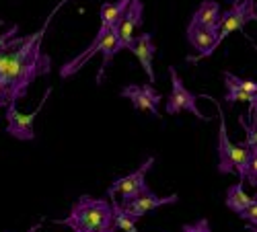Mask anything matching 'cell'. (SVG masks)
<instances>
[{
    "label": "cell",
    "instance_id": "603a6c76",
    "mask_svg": "<svg viewBox=\"0 0 257 232\" xmlns=\"http://www.w3.org/2000/svg\"><path fill=\"white\" fill-rule=\"evenodd\" d=\"M239 218H243L247 226H257V203H251L245 212L239 214Z\"/></svg>",
    "mask_w": 257,
    "mask_h": 232
},
{
    "label": "cell",
    "instance_id": "484cf974",
    "mask_svg": "<svg viewBox=\"0 0 257 232\" xmlns=\"http://www.w3.org/2000/svg\"><path fill=\"white\" fill-rule=\"evenodd\" d=\"M249 228V232H257V226H247Z\"/></svg>",
    "mask_w": 257,
    "mask_h": 232
},
{
    "label": "cell",
    "instance_id": "4316f807",
    "mask_svg": "<svg viewBox=\"0 0 257 232\" xmlns=\"http://www.w3.org/2000/svg\"><path fill=\"white\" fill-rule=\"evenodd\" d=\"M253 203H257V187H255V195H253Z\"/></svg>",
    "mask_w": 257,
    "mask_h": 232
},
{
    "label": "cell",
    "instance_id": "44dd1931",
    "mask_svg": "<svg viewBox=\"0 0 257 232\" xmlns=\"http://www.w3.org/2000/svg\"><path fill=\"white\" fill-rule=\"evenodd\" d=\"M253 154H251V162L247 166V173H245V181L251 185V187H257V148H251Z\"/></svg>",
    "mask_w": 257,
    "mask_h": 232
},
{
    "label": "cell",
    "instance_id": "ba28073f",
    "mask_svg": "<svg viewBox=\"0 0 257 232\" xmlns=\"http://www.w3.org/2000/svg\"><path fill=\"white\" fill-rule=\"evenodd\" d=\"M187 41H189L191 48L198 50V56H187L185 58L187 64H196V62H200L204 58H210L214 54V50L218 48L216 29H208L204 25L191 23V21L187 25Z\"/></svg>",
    "mask_w": 257,
    "mask_h": 232
},
{
    "label": "cell",
    "instance_id": "30bf717a",
    "mask_svg": "<svg viewBox=\"0 0 257 232\" xmlns=\"http://www.w3.org/2000/svg\"><path fill=\"white\" fill-rule=\"evenodd\" d=\"M121 97L130 101L136 111H148L153 117H159V103L163 97L153 84H127L121 89Z\"/></svg>",
    "mask_w": 257,
    "mask_h": 232
},
{
    "label": "cell",
    "instance_id": "7c38bea8",
    "mask_svg": "<svg viewBox=\"0 0 257 232\" xmlns=\"http://www.w3.org/2000/svg\"><path fill=\"white\" fill-rule=\"evenodd\" d=\"M130 52L138 58V62L142 64V68H144L148 80H151V84H153V82L157 80L155 68H153V60H155V52H157L155 41H153V35H151V33H140L138 37H134V46H132Z\"/></svg>",
    "mask_w": 257,
    "mask_h": 232
},
{
    "label": "cell",
    "instance_id": "8992f818",
    "mask_svg": "<svg viewBox=\"0 0 257 232\" xmlns=\"http://www.w3.org/2000/svg\"><path fill=\"white\" fill-rule=\"evenodd\" d=\"M155 164V156H148L136 171H132L130 175H123V177H117L109 189H107V195L109 197H115V195H121V201H127V199H134L142 193H146L148 187L146 185V173L151 171V166Z\"/></svg>",
    "mask_w": 257,
    "mask_h": 232
},
{
    "label": "cell",
    "instance_id": "277c9868",
    "mask_svg": "<svg viewBox=\"0 0 257 232\" xmlns=\"http://www.w3.org/2000/svg\"><path fill=\"white\" fill-rule=\"evenodd\" d=\"M251 21H257V3L255 0H239L237 5H232L228 11H224L220 15V23H218V31H216L218 46L230 33H234V31L243 33L245 25L251 23Z\"/></svg>",
    "mask_w": 257,
    "mask_h": 232
},
{
    "label": "cell",
    "instance_id": "d4e9b609",
    "mask_svg": "<svg viewBox=\"0 0 257 232\" xmlns=\"http://www.w3.org/2000/svg\"><path fill=\"white\" fill-rule=\"evenodd\" d=\"M39 228H41V222H39V224H33V226H31V228H29L27 232H37Z\"/></svg>",
    "mask_w": 257,
    "mask_h": 232
},
{
    "label": "cell",
    "instance_id": "8fae6325",
    "mask_svg": "<svg viewBox=\"0 0 257 232\" xmlns=\"http://www.w3.org/2000/svg\"><path fill=\"white\" fill-rule=\"evenodd\" d=\"M142 17H144V5L142 0H132L127 5L125 13L121 15V19L117 21V37L121 41V48L123 50H132L134 46V31L142 25Z\"/></svg>",
    "mask_w": 257,
    "mask_h": 232
},
{
    "label": "cell",
    "instance_id": "83f0119b",
    "mask_svg": "<svg viewBox=\"0 0 257 232\" xmlns=\"http://www.w3.org/2000/svg\"><path fill=\"white\" fill-rule=\"evenodd\" d=\"M0 27H5V21L3 19H0Z\"/></svg>",
    "mask_w": 257,
    "mask_h": 232
},
{
    "label": "cell",
    "instance_id": "9a60e30c",
    "mask_svg": "<svg viewBox=\"0 0 257 232\" xmlns=\"http://www.w3.org/2000/svg\"><path fill=\"white\" fill-rule=\"evenodd\" d=\"M130 3H132V0H117V3H105V5H101V11H99L101 25H99V29L111 31L117 25V21L121 19V15L125 13V9H127V5H130Z\"/></svg>",
    "mask_w": 257,
    "mask_h": 232
},
{
    "label": "cell",
    "instance_id": "7a4b0ae2",
    "mask_svg": "<svg viewBox=\"0 0 257 232\" xmlns=\"http://www.w3.org/2000/svg\"><path fill=\"white\" fill-rule=\"evenodd\" d=\"M54 222L72 228V232H115L113 207L111 201L105 197L80 195L70 214Z\"/></svg>",
    "mask_w": 257,
    "mask_h": 232
},
{
    "label": "cell",
    "instance_id": "9c48e42d",
    "mask_svg": "<svg viewBox=\"0 0 257 232\" xmlns=\"http://www.w3.org/2000/svg\"><path fill=\"white\" fill-rule=\"evenodd\" d=\"M179 201V195H165V197H161V195H157L155 191H151L148 189L146 193H142V195H138V197H134V199H127V201H121L119 205H121V209L123 212L130 216V218H134L136 222L142 218V216H146L148 212H155V209H159V207H163V205H169V203H177Z\"/></svg>",
    "mask_w": 257,
    "mask_h": 232
},
{
    "label": "cell",
    "instance_id": "e0dca14e",
    "mask_svg": "<svg viewBox=\"0 0 257 232\" xmlns=\"http://www.w3.org/2000/svg\"><path fill=\"white\" fill-rule=\"evenodd\" d=\"M222 78H224V89L226 91H245V93L257 95V82L255 80L241 78V76L232 74V72H222Z\"/></svg>",
    "mask_w": 257,
    "mask_h": 232
},
{
    "label": "cell",
    "instance_id": "ffe728a7",
    "mask_svg": "<svg viewBox=\"0 0 257 232\" xmlns=\"http://www.w3.org/2000/svg\"><path fill=\"white\" fill-rule=\"evenodd\" d=\"M224 101H226V103L245 101V103H249V111L257 109V95H253V93H245V91H226Z\"/></svg>",
    "mask_w": 257,
    "mask_h": 232
},
{
    "label": "cell",
    "instance_id": "6da1fadb",
    "mask_svg": "<svg viewBox=\"0 0 257 232\" xmlns=\"http://www.w3.org/2000/svg\"><path fill=\"white\" fill-rule=\"evenodd\" d=\"M66 3L70 0H60L35 33L25 37L17 35L0 50V107L7 109L9 105H17L19 99L27 95L35 78L50 74L52 60L48 54H44L41 46L52 19Z\"/></svg>",
    "mask_w": 257,
    "mask_h": 232
},
{
    "label": "cell",
    "instance_id": "5bb4252c",
    "mask_svg": "<svg viewBox=\"0 0 257 232\" xmlns=\"http://www.w3.org/2000/svg\"><path fill=\"white\" fill-rule=\"evenodd\" d=\"M220 5L214 3V0H204V3L198 7V11L191 17V23L204 25L208 29H216L218 31V23H220Z\"/></svg>",
    "mask_w": 257,
    "mask_h": 232
},
{
    "label": "cell",
    "instance_id": "d6986e66",
    "mask_svg": "<svg viewBox=\"0 0 257 232\" xmlns=\"http://www.w3.org/2000/svg\"><path fill=\"white\" fill-rule=\"evenodd\" d=\"M239 123L245 130V140L243 142L249 146V148H257V109L249 111V123L245 121L243 115H239Z\"/></svg>",
    "mask_w": 257,
    "mask_h": 232
},
{
    "label": "cell",
    "instance_id": "cb8c5ba5",
    "mask_svg": "<svg viewBox=\"0 0 257 232\" xmlns=\"http://www.w3.org/2000/svg\"><path fill=\"white\" fill-rule=\"evenodd\" d=\"M19 35V25H11L5 33H0V50H3L7 44H9V41L13 39V37H17Z\"/></svg>",
    "mask_w": 257,
    "mask_h": 232
},
{
    "label": "cell",
    "instance_id": "2e32d148",
    "mask_svg": "<svg viewBox=\"0 0 257 232\" xmlns=\"http://www.w3.org/2000/svg\"><path fill=\"white\" fill-rule=\"evenodd\" d=\"M251 203H253V197L245 193L243 181H237L234 185L228 187V191H226V207L230 209V212H234L239 216L241 212H245Z\"/></svg>",
    "mask_w": 257,
    "mask_h": 232
},
{
    "label": "cell",
    "instance_id": "7402d4cb",
    "mask_svg": "<svg viewBox=\"0 0 257 232\" xmlns=\"http://www.w3.org/2000/svg\"><path fill=\"white\" fill-rule=\"evenodd\" d=\"M181 232H212V228H210V222L206 218H202V220H198L194 224H185L181 228Z\"/></svg>",
    "mask_w": 257,
    "mask_h": 232
},
{
    "label": "cell",
    "instance_id": "4fadbf2b",
    "mask_svg": "<svg viewBox=\"0 0 257 232\" xmlns=\"http://www.w3.org/2000/svg\"><path fill=\"white\" fill-rule=\"evenodd\" d=\"M119 50H123V48H121V41H119V37H117V29L113 27L109 33H107L103 46H101V50H99V54H101V68H99V72H97V84L103 82V74H105L107 66L111 64V60L115 58V54H117Z\"/></svg>",
    "mask_w": 257,
    "mask_h": 232
},
{
    "label": "cell",
    "instance_id": "ac0fdd59",
    "mask_svg": "<svg viewBox=\"0 0 257 232\" xmlns=\"http://www.w3.org/2000/svg\"><path fill=\"white\" fill-rule=\"evenodd\" d=\"M109 201H111V207H113V224H115V230L138 232V228H136V220L130 218V216L123 212L121 205H119V201H115V197H109Z\"/></svg>",
    "mask_w": 257,
    "mask_h": 232
},
{
    "label": "cell",
    "instance_id": "3957f363",
    "mask_svg": "<svg viewBox=\"0 0 257 232\" xmlns=\"http://www.w3.org/2000/svg\"><path fill=\"white\" fill-rule=\"evenodd\" d=\"M218 117H220V130H218V173L220 175H230V173H237L239 175V181L245 183V173H247V166L251 162V154L253 150L245 142H239L234 144L230 142L228 138V132H226V119H224V113L218 105Z\"/></svg>",
    "mask_w": 257,
    "mask_h": 232
},
{
    "label": "cell",
    "instance_id": "52a82bcc",
    "mask_svg": "<svg viewBox=\"0 0 257 232\" xmlns=\"http://www.w3.org/2000/svg\"><path fill=\"white\" fill-rule=\"evenodd\" d=\"M52 95V87L46 89L44 97H41L39 105H37V109L31 111V113H21L17 109V105H9L7 107V134L21 140V142H31L35 140V128H33V121L35 117L41 113V109H44V105L48 103Z\"/></svg>",
    "mask_w": 257,
    "mask_h": 232
},
{
    "label": "cell",
    "instance_id": "5b68a950",
    "mask_svg": "<svg viewBox=\"0 0 257 232\" xmlns=\"http://www.w3.org/2000/svg\"><path fill=\"white\" fill-rule=\"evenodd\" d=\"M169 74H171V95L167 99V105H165V111L169 115H177L181 111H189L194 113L198 119H204L208 121L210 117H206L200 109H198V95H194L191 91H187V87L183 84L181 76L177 74V68L171 66L169 68Z\"/></svg>",
    "mask_w": 257,
    "mask_h": 232
},
{
    "label": "cell",
    "instance_id": "f1b7e54d",
    "mask_svg": "<svg viewBox=\"0 0 257 232\" xmlns=\"http://www.w3.org/2000/svg\"><path fill=\"white\" fill-rule=\"evenodd\" d=\"M237 3H239V0H232V5H237Z\"/></svg>",
    "mask_w": 257,
    "mask_h": 232
}]
</instances>
